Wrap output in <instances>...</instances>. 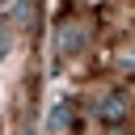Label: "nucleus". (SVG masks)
Returning <instances> with one entry per match:
<instances>
[{"instance_id":"1","label":"nucleus","mask_w":135,"mask_h":135,"mask_svg":"<svg viewBox=\"0 0 135 135\" xmlns=\"http://www.w3.org/2000/svg\"><path fill=\"white\" fill-rule=\"evenodd\" d=\"M97 118H101V122H122V118H127V97H122V93H110V97L97 105Z\"/></svg>"},{"instance_id":"2","label":"nucleus","mask_w":135,"mask_h":135,"mask_svg":"<svg viewBox=\"0 0 135 135\" xmlns=\"http://www.w3.org/2000/svg\"><path fill=\"white\" fill-rule=\"evenodd\" d=\"M68 127H72V105L59 101V105L51 110V118H46V135H63Z\"/></svg>"},{"instance_id":"3","label":"nucleus","mask_w":135,"mask_h":135,"mask_svg":"<svg viewBox=\"0 0 135 135\" xmlns=\"http://www.w3.org/2000/svg\"><path fill=\"white\" fill-rule=\"evenodd\" d=\"M4 46H8V42H4V34H0V55H4Z\"/></svg>"},{"instance_id":"4","label":"nucleus","mask_w":135,"mask_h":135,"mask_svg":"<svg viewBox=\"0 0 135 135\" xmlns=\"http://www.w3.org/2000/svg\"><path fill=\"white\" fill-rule=\"evenodd\" d=\"M0 8H8V4H4V0H0Z\"/></svg>"}]
</instances>
